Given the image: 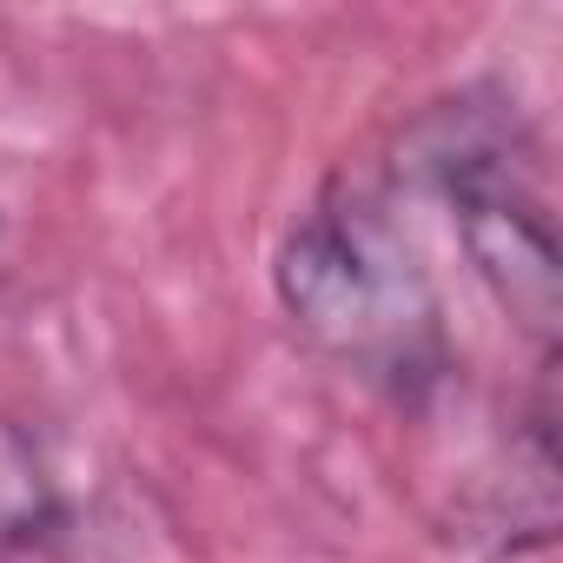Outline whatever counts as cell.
Returning <instances> with one entry per match:
<instances>
[{"label":"cell","mask_w":563,"mask_h":563,"mask_svg":"<svg viewBox=\"0 0 563 563\" xmlns=\"http://www.w3.org/2000/svg\"><path fill=\"white\" fill-rule=\"evenodd\" d=\"M278 299L325 358H339L365 385L411 398L444 372L438 286L365 186H332L286 232Z\"/></svg>","instance_id":"6da1fadb"},{"label":"cell","mask_w":563,"mask_h":563,"mask_svg":"<svg viewBox=\"0 0 563 563\" xmlns=\"http://www.w3.org/2000/svg\"><path fill=\"white\" fill-rule=\"evenodd\" d=\"M424 186L444 199L490 299L543 345H556V219L537 173V146L504 107L451 100L411 133Z\"/></svg>","instance_id":"7a4b0ae2"}]
</instances>
